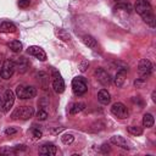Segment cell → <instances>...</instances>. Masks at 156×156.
Segmentation results:
<instances>
[{"label": "cell", "mask_w": 156, "mask_h": 156, "mask_svg": "<svg viewBox=\"0 0 156 156\" xmlns=\"http://www.w3.org/2000/svg\"><path fill=\"white\" fill-rule=\"evenodd\" d=\"M154 122H155V119H154V117H152L151 113H145L144 115V117H143V126L144 127L151 128L154 126Z\"/></svg>", "instance_id": "20"}, {"label": "cell", "mask_w": 156, "mask_h": 156, "mask_svg": "<svg viewBox=\"0 0 156 156\" xmlns=\"http://www.w3.org/2000/svg\"><path fill=\"white\" fill-rule=\"evenodd\" d=\"M72 90L78 96L85 94L87 90H88V85H87L85 79L83 77H76V78H73V80H72Z\"/></svg>", "instance_id": "5"}, {"label": "cell", "mask_w": 156, "mask_h": 156, "mask_svg": "<svg viewBox=\"0 0 156 156\" xmlns=\"http://www.w3.org/2000/svg\"><path fill=\"white\" fill-rule=\"evenodd\" d=\"M110 141H111L113 145L119 146V147H122V149H126V150H128V149H129L127 140H126L123 136H121V135H113V136H111Z\"/></svg>", "instance_id": "14"}, {"label": "cell", "mask_w": 156, "mask_h": 156, "mask_svg": "<svg viewBox=\"0 0 156 156\" xmlns=\"http://www.w3.org/2000/svg\"><path fill=\"white\" fill-rule=\"evenodd\" d=\"M16 133H17V129L13 128V127H9V128L5 129V134H6V135H13V134H16Z\"/></svg>", "instance_id": "30"}, {"label": "cell", "mask_w": 156, "mask_h": 156, "mask_svg": "<svg viewBox=\"0 0 156 156\" xmlns=\"http://www.w3.org/2000/svg\"><path fill=\"white\" fill-rule=\"evenodd\" d=\"M84 107H85V104H84V102H74V104L71 106V108H69V113L76 115V113H78V112L83 111Z\"/></svg>", "instance_id": "22"}, {"label": "cell", "mask_w": 156, "mask_h": 156, "mask_svg": "<svg viewBox=\"0 0 156 156\" xmlns=\"http://www.w3.org/2000/svg\"><path fill=\"white\" fill-rule=\"evenodd\" d=\"M61 140H62V143H63V144L68 145V144H72V143H73L74 136H73L72 134H63V135L61 136Z\"/></svg>", "instance_id": "26"}, {"label": "cell", "mask_w": 156, "mask_h": 156, "mask_svg": "<svg viewBox=\"0 0 156 156\" xmlns=\"http://www.w3.org/2000/svg\"><path fill=\"white\" fill-rule=\"evenodd\" d=\"M29 68V62L24 57H18L15 61V69H17L18 73H24Z\"/></svg>", "instance_id": "12"}, {"label": "cell", "mask_w": 156, "mask_h": 156, "mask_svg": "<svg viewBox=\"0 0 156 156\" xmlns=\"http://www.w3.org/2000/svg\"><path fill=\"white\" fill-rule=\"evenodd\" d=\"M37 117H38V119H39V121H45V119L48 118V112H46L44 108H41V110H39V111H38Z\"/></svg>", "instance_id": "28"}, {"label": "cell", "mask_w": 156, "mask_h": 156, "mask_svg": "<svg viewBox=\"0 0 156 156\" xmlns=\"http://www.w3.org/2000/svg\"><path fill=\"white\" fill-rule=\"evenodd\" d=\"M38 80H39V84L41 87V89H48L49 87V76L45 73V72H39L38 73Z\"/></svg>", "instance_id": "17"}, {"label": "cell", "mask_w": 156, "mask_h": 156, "mask_svg": "<svg viewBox=\"0 0 156 156\" xmlns=\"http://www.w3.org/2000/svg\"><path fill=\"white\" fill-rule=\"evenodd\" d=\"M1 106H2V99L0 98V107H1Z\"/></svg>", "instance_id": "32"}, {"label": "cell", "mask_w": 156, "mask_h": 156, "mask_svg": "<svg viewBox=\"0 0 156 156\" xmlns=\"http://www.w3.org/2000/svg\"><path fill=\"white\" fill-rule=\"evenodd\" d=\"M30 5V0H18V6L21 9H26Z\"/></svg>", "instance_id": "29"}, {"label": "cell", "mask_w": 156, "mask_h": 156, "mask_svg": "<svg viewBox=\"0 0 156 156\" xmlns=\"http://www.w3.org/2000/svg\"><path fill=\"white\" fill-rule=\"evenodd\" d=\"M13 102H15V94H13V91L10 90V89L5 90V94H4V102H2V111H4V112H7V111L12 107Z\"/></svg>", "instance_id": "10"}, {"label": "cell", "mask_w": 156, "mask_h": 156, "mask_svg": "<svg viewBox=\"0 0 156 156\" xmlns=\"http://www.w3.org/2000/svg\"><path fill=\"white\" fill-rule=\"evenodd\" d=\"M98 100L99 102H101L102 105H107L111 100V96H110V93L106 90V89H101L99 93H98Z\"/></svg>", "instance_id": "16"}, {"label": "cell", "mask_w": 156, "mask_h": 156, "mask_svg": "<svg viewBox=\"0 0 156 156\" xmlns=\"http://www.w3.org/2000/svg\"><path fill=\"white\" fill-rule=\"evenodd\" d=\"M13 72H15V62L11 60H5L0 69V77L4 79H9L12 77Z\"/></svg>", "instance_id": "7"}, {"label": "cell", "mask_w": 156, "mask_h": 156, "mask_svg": "<svg viewBox=\"0 0 156 156\" xmlns=\"http://www.w3.org/2000/svg\"><path fill=\"white\" fill-rule=\"evenodd\" d=\"M39 154L40 155H45V156H54L56 154V146L54 144H51V143L44 144V145L40 146Z\"/></svg>", "instance_id": "13"}, {"label": "cell", "mask_w": 156, "mask_h": 156, "mask_svg": "<svg viewBox=\"0 0 156 156\" xmlns=\"http://www.w3.org/2000/svg\"><path fill=\"white\" fill-rule=\"evenodd\" d=\"M116 10H124V11H132V6L126 2H119L116 5Z\"/></svg>", "instance_id": "27"}, {"label": "cell", "mask_w": 156, "mask_h": 156, "mask_svg": "<svg viewBox=\"0 0 156 156\" xmlns=\"http://www.w3.org/2000/svg\"><path fill=\"white\" fill-rule=\"evenodd\" d=\"M124 74L126 73H123V72H117L116 77L113 78V83H115L116 87H122L123 85V83H124Z\"/></svg>", "instance_id": "24"}, {"label": "cell", "mask_w": 156, "mask_h": 156, "mask_svg": "<svg viewBox=\"0 0 156 156\" xmlns=\"http://www.w3.org/2000/svg\"><path fill=\"white\" fill-rule=\"evenodd\" d=\"M55 34H56V37H58V39H61V40H63V41H69V40H71L69 33L66 32V30L62 29V28H56V29H55Z\"/></svg>", "instance_id": "18"}, {"label": "cell", "mask_w": 156, "mask_h": 156, "mask_svg": "<svg viewBox=\"0 0 156 156\" xmlns=\"http://www.w3.org/2000/svg\"><path fill=\"white\" fill-rule=\"evenodd\" d=\"M82 40H83V43H84L88 48H90V49H95V48H96V45H98L96 40H95L91 35H88V34L83 35V37H82Z\"/></svg>", "instance_id": "19"}, {"label": "cell", "mask_w": 156, "mask_h": 156, "mask_svg": "<svg viewBox=\"0 0 156 156\" xmlns=\"http://www.w3.org/2000/svg\"><path fill=\"white\" fill-rule=\"evenodd\" d=\"M128 132L130 134H133V135H141L143 134V129L140 127H138V126H130V127H128Z\"/></svg>", "instance_id": "25"}, {"label": "cell", "mask_w": 156, "mask_h": 156, "mask_svg": "<svg viewBox=\"0 0 156 156\" xmlns=\"http://www.w3.org/2000/svg\"><path fill=\"white\" fill-rule=\"evenodd\" d=\"M111 113L119 119H124L129 116V111H128L127 106L122 102H115L111 107Z\"/></svg>", "instance_id": "6"}, {"label": "cell", "mask_w": 156, "mask_h": 156, "mask_svg": "<svg viewBox=\"0 0 156 156\" xmlns=\"http://www.w3.org/2000/svg\"><path fill=\"white\" fill-rule=\"evenodd\" d=\"M94 74H95L96 80H98L100 84H102V85H108V84L111 83V76H110V73H108L106 69L99 67V68L95 69Z\"/></svg>", "instance_id": "8"}, {"label": "cell", "mask_w": 156, "mask_h": 156, "mask_svg": "<svg viewBox=\"0 0 156 156\" xmlns=\"http://www.w3.org/2000/svg\"><path fill=\"white\" fill-rule=\"evenodd\" d=\"M16 95L22 100L32 99L37 95V90L34 87H30V85H18L16 88Z\"/></svg>", "instance_id": "3"}, {"label": "cell", "mask_w": 156, "mask_h": 156, "mask_svg": "<svg viewBox=\"0 0 156 156\" xmlns=\"http://www.w3.org/2000/svg\"><path fill=\"white\" fill-rule=\"evenodd\" d=\"M33 135H34V138H40L41 136V130L38 127H34L33 128Z\"/></svg>", "instance_id": "31"}, {"label": "cell", "mask_w": 156, "mask_h": 156, "mask_svg": "<svg viewBox=\"0 0 156 156\" xmlns=\"http://www.w3.org/2000/svg\"><path fill=\"white\" fill-rule=\"evenodd\" d=\"M34 115V108L30 107V106H20L17 107L12 115H11V118L12 119H29L30 117H33Z\"/></svg>", "instance_id": "2"}, {"label": "cell", "mask_w": 156, "mask_h": 156, "mask_svg": "<svg viewBox=\"0 0 156 156\" xmlns=\"http://www.w3.org/2000/svg\"><path fill=\"white\" fill-rule=\"evenodd\" d=\"M134 9L136 13L141 16L144 22H146L151 27H155V15H154V10L149 0H136Z\"/></svg>", "instance_id": "1"}, {"label": "cell", "mask_w": 156, "mask_h": 156, "mask_svg": "<svg viewBox=\"0 0 156 156\" xmlns=\"http://www.w3.org/2000/svg\"><path fill=\"white\" fill-rule=\"evenodd\" d=\"M138 73H139L140 78L145 80L152 73V63L147 58H141L138 65Z\"/></svg>", "instance_id": "4"}, {"label": "cell", "mask_w": 156, "mask_h": 156, "mask_svg": "<svg viewBox=\"0 0 156 156\" xmlns=\"http://www.w3.org/2000/svg\"><path fill=\"white\" fill-rule=\"evenodd\" d=\"M52 88L58 94L63 93V90H65V82H63L61 74L55 69L52 71Z\"/></svg>", "instance_id": "9"}, {"label": "cell", "mask_w": 156, "mask_h": 156, "mask_svg": "<svg viewBox=\"0 0 156 156\" xmlns=\"http://www.w3.org/2000/svg\"><path fill=\"white\" fill-rule=\"evenodd\" d=\"M28 54L32 55V56H34V57H37V58L40 60V61H45V60H46V54H45V51H44L41 48L35 46V45L28 48Z\"/></svg>", "instance_id": "11"}, {"label": "cell", "mask_w": 156, "mask_h": 156, "mask_svg": "<svg viewBox=\"0 0 156 156\" xmlns=\"http://www.w3.org/2000/svg\"><path fill=\"white\" fill-rule=\"evenodd\" d=\"M9 48L13 51V52H20L22 50V43L20 40H12L9 43Z\"/></svg>", "instance_id": "23"}, {"label": "cell", "mask_w": 156, "mask_h": 156, "mask_svg": "<svg viewBox=\"0 0 156 156\" xmlns=\"http://www.w3.org/2000/svg\"><path fill=\"white\" fill-rule=\"evenodd\" d=\"M0 32L1 33H13V32H16V26L10 21H5V22L0 23Z\"/></svg>", "instance_id": "15"}, {"label": "cell", "mask_w": 156, "mask_h": 156, "mask_svg": "<svg viewBox=\"0 0 156 156\" xmlns=\"http://www.w3.org/2000/svg\"><path fill=\"white\" fill-rule=\"evenodd\" d=\"M112 65H113V68L117 69V72H123V73L128 72V65H126L122 61H113Z\"/></svg>", "instance_id": "21"}]
</instances>
